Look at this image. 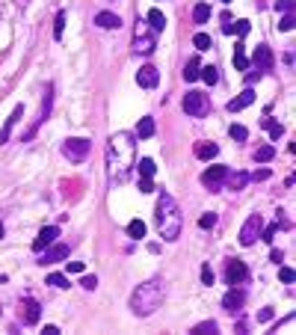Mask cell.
I'll return each instance as SVG.
<instances>
[{"label": "cell", "instance_id": "6da1fadb", "mask_svg": "<svg viewBox=\"0 0 296 335\" xmlns=\"http://www.w3.org/2000/svg\"><path fill=\"white\" fill-rule=\"evenodd\" d=\"M107 160H110V178H113V184H125L130 178L133 160H136V137L128 131L113 134L107 142Z\"/></svg>", "mask_w": 296, "mask_h": 335}, {"label": "cell", "instance_id": "7a4b0ae2", "mask_svg": "<svg viewBox=\"0 0 296 335\" xmlns=\"http://www.w3.org/2000/svg\"><path fill=\"white\" fill-rule=\"evenodd\" d=\"M163 296H166V285L163 279H148L142 285H136V291L130 294V312L136 317H148V315H154L163 303Z\"/></svg>", "mask_w": 296, "mask_h": 335}, {"label": "cell", "instance_id": "3957f363", "mask_svg": "<svg viewBox=\"0 0 296 335\" xmlns=\"http://www.w3.org/2000/svg\"><path fill=\"white\" fill-rule=\"evenodd\" d=\"M157 229H160V237L169 243H175L181 237V229H184L181 208L169 193H160V202H157Z\"/></svg>", "mask_w": 296, "mask_h": 335}, {"label": "cell", "instance_id": "277c9868", "mask_svg": "<svg viewBox=\"0 0 296 335\" xmlns=\"http://www.w3.org/2000/svg\"><path fill=\"white\" fill-rule=\"evenodd\" d=\"M89 152H92V142H89V139H83V137H68V139L62 142V155H65L68 160H74V163L86 160V158H89Z\"/></svg>", "mask_w": 296, "mask_h": 335}, {"label": "cell", "instance_id": "5b68a950", "mask_svg": "<svg viewBox=\"0 0 296 335\" xmlns=\"http://www.w3.org/2000/svg\"><path fill=\"white\" fill-rule=\"evenodd\" d=\"M261 232H264L261 214H249L246 222H243V229H240V246H252L258 237H261Z\"/></svg>", "mask_w": 296, "mask_h": 335}, {"label": "cell", "instance_id": "8992f818", "mask_svg": "<svg viewBox=\"0 0 296 335\" xmlns=\"http://www.w3.org/2000/svg\"><path fill=\"white\" fill-rule=\"evenodd\" d=\"M228 166H210V169H204L202 172V184H204V187L207 190H222V184H225V178H228Z\"/></svg>", "mask_w": 296, "mask_h": 335}, {"label": "cell", "instance_id": "52a82bcc", "mask_svg": "<svg viewBox=\"0 0 296 335\" xmlns=\"http://www.w3.org/2000/svg\"><path fill=\"white\" fill-rule=\"evenodd\" d=\"M246 306V291L243 288H237V285H231V291L222 296V309H225L228 315H237L240 309Z\"/></svg>", "mask_w": 296, "mask_h": 335}, {"label": "cell", "instance_id": "ba28073f", "mask_svg": "<svg viewBox=\"0 0 296 335\" xmlns=\"http://www.w3.org/2000/svg\"><path fill=\"white\" fill-rule=\"evenodd\" d=\"M249 279V267L240 261V258H231V261L225 264V282L228 285H243Z\"/></svg>", "mask_w": 296, "mask_h": 335}, {"label": "cell", "instance_id": "9c48e42d", "mask_svg": "<svg viewBox=\"0 0 296 335\" xmlns=\"http://www.w3.org/2000/svg\"><path fill=\"white\" fill-rule=\"evenodd\" d=\"M207 110V95H202V92H187L184 95V113L187 116H202Z\"/></svg>", "mask_w": 296, "mask_h": 335}, {"label": "cell", "instance_id": "30bf717a", "mask_svg": "<svg viewBox=\"0 0 296 335\" xmlns=\"http://www.w3.org/2000/svg\"><path fill=\"white\" fill-rule=\"evenodd\" d=\"M71 252L68 243H51L48 249H42V264H56V261H65Z\"/></svg>", "mask_w": 296, "mask_h": 335}, {"label": "cell", "instance_id": "8fae6325", "mask_svg": "<svg viewBox=\"0 0 296 335\" xmlns=\"http://www.w3.org/2000/svg\"><path fill=\"white\" fill-rule=\"evenodd\" d=\"M56 237H59V226H45V229L39 232V237L33 240V252H42V249H48L51 243H56Z\"/></svg>", "mask_w": 296, "mask_h": 335}, {"label": "cell", "instance_id": "7c38bea8", "mask_svg": "<svg viewBox=\"0 0 296 335\" xmlns=\"http://www.w3.org/2000/svg\"><path fill=\"white\" fill-rule=\"evenodd\" d=\"M136 83H139L142 89H154V86L160 83V71H157L154 65H142V68L136 71Z\"/></svg>", "mask_w": 296, "mask_h": 335}, {"label": "cell", "instance_id": "4fadbf2b", "mask_svg": "<svg viewBox=\"0 0 296 335\" xmlns=\"http://www.w3.org/2000/svg\"><path fill=\"white\" fill-rule=\"evenodd\" d=\"M51 104H54V86H48V89H45V104H42V110H39V119H36V125L24 134V139H33L36 128H39L42 122H48V116H51Z\"/></svg>", "mask_w": 296, "mask_h": 335}, {"label": "cell", "instance_id": "5bb4252c", "mask_svg": "<svg viewBox=\"0 0 296 335\" xmlns=\"http://www.w3.org/2000/svg\"><path fill=\"white\" fill-rule=\"evenodd\" d=\"M273 62H276V57H273V51L267 45H258L255 48V65H258V71H270Z\"/></svg>", "mask_w": 296, "mask_h": 335}, {"label": "cell", "instance_id": "9a60e30c", "mask_svg": "<svg viewBox=\"0 0 296 335\" xmlns=\"http://www.w3.org/2000/svg\"><path fill=\"white\" fill-rule=\"evenodd\" d=\"M133 51L136 54H142V57H148L154 51V36H148V33H136L133 36Z\"/></svg>", "mask_w": 296, "mask_h": 335}, {"label": "cell", "instance_id": "2e32d148", "mask_svg": "<svg viewBox=\"0 0 296 335\" xmlns=\"http://www.w3.org/2000/svg\"><path fill=\"white\" fill-rule=\"evenodd\" d=\"M249 30H252V24H249L246 18H240V21H231V18L225 15V24H222V33H228V36H231V33H237L240 39H243V36H246Z\"/></svg>", "mask_w": 296, "mask_h": 335}, {"label": "cell", "instance_id": "e0dca14e", "mask_svg": "<svg viewBox=\"0 0 296 335\" xmlns=\"http://www.w3.org/2000/svg\"><path fill=\"white\" fill-rule=\"evenodd\" d=\"M24 116V104H18L15 110H12V116L6 119V125H3V131H0V145H6L9 142V134H12V128H15V122Z\"/></svg>", "mask_w": 296, "mask_h": 335}, {"label": "cell", "instance_id": "ac0fdd59", "mask_svg": "<svg viewBox=\"0 0 296 335\" xmlns=\"http://www.w3.org/2000/svg\"><path fill=\"white\" fill-rule=\"evenodd\" d=\"M95 24H98L101 30H119V27H122V18L113 15V12H98V15H95Z\"/></svg>", "mask_w": 296, "mask_h": 335}, {"label": "cell", "instance_id": "d6986e66", "mask_svg": "<svg viewBox=\"0 0 296 335\" xmlns=\"http://www.w3.org/2000/svg\"><path fill=\"white\" fill-rule=\"evenodd\" d=\"M193 152H196L199 160H213V158L219 155V145H216V142H196Z\"/></svg>", "mask_w": 296, "mask_h": 335}, {"label": "cell", "instance_id": "ffe728a7", "mask_svg": "<svg viewBox=\"0 0 296 335\" xmlns=\"http://www.w3.org/2000/svg\"><path fill=\"white\" fill-rule=\"evenodd\" d=\"M255 101V89H243L237 98H231L228 101V110H231V113H237V110H243V107H249Z\"/></svg>", "mask_w": 296, "mask_h": 335}, {"label": "cell", "instance_id": "44dd1931", "mask_svg": "<svg viewBox=\"0 0 296 335\" xmlns=\"http://www.w3.org/2000/svg\"><path fill=\"white\" fill-rule=\"evenodd\" d=\"M154 119L151 116H145V119H139V125H136V139H148V137H154Z\"/></svg>", "mask_w": 296, "mask_h": 335}, {"label": "cell", "instance_id": "7402d4cb", "mask_svg": "<svg viewBox=\"0 0 296 335\" xmlns=\"http://www.w3.org/2000/svg\"><path fill=\"white\" fill-rule=\"evenodd\" d=\"M225 184H228V190H243L249 184V172H228Z\"/></svg>", "mask_w": 296, "mask_h": 335}, {"label": "cell", "instance_id": "603a6c76", "mask_svg": "<svg viewBox=\"0 0 296 335\" xmlns=\"http://www.w3.org/2000/svg\"><path fill=\"white\" fill-rule=\"evenodd\" d=\"M24 309H27V312H24V320H27V323H36V320H39L42 306L36 303V300H27V303H24Z\"/></svg>", "mask_w": 296, "mask_h": 335}, {"label": "cell", "instance_id": "cb8c5ba5", "mask_svg": "<svg viewBox=\"0 0 296 335\" xmlns=\"http://www.w3.org/2000/svg\"><path fill=\"white\" fill-rule=\"evenodd\" d=\"M199 68H202V62H199V57H193V59H187V68H184V80H199Z\"/></svg>", "mask_w": 296, "mask_h": 335}, {"label": "cell", "instance_id": "d4e9b609", "mask_svg": "<svg viewBox=\"0 0 296 335\" xmlns=\"http://www.w3.org/2000/svg\"><path fill=\"white\" fill-rule=\"evenodd\" d=\"M216 332H219V326H216V320H204V323H196L190 335H216Z\"/></svg>", "mask_w": 296, "mask_h": 335}, {"label": "cell", "instance_id": "484cf974", "mask_svg": "<svg viewBox=\"0 0 296 335\" xmlns=\"http://www.w3.org/2000/svg\"><path fill=\"white\" fill-rule=\"evenodd\" d=\"M148 24H151V30L163 33V27H166V15H163L160 9H151V12H148Z\"/></svg>", "mask_w": 296, "mask_h": 335}, {"label": "cell", "instance_id": "4316f807", "mask_svg": "<svg viewBox=\"0 0 296 335\" xmlns=\"http://www.w3.org/2000/svg\"><path fill=\"white\" fill-rule=\"evenodd\" d=\"M234 68H237V71H246V68H249V59H246L243 42H237V48H234Z\"/></svg>", "mask_w": 296, "mask_h": 335}, {"label": "cell", "instance_id": "83f0119b", "mask_svg": "<svg viewBox=\"0 0 296 335\" xmlns=\"http://www.w3.org/2000/svg\"><path fill=\"white\" fill-rule=\"evenodd\" d=\"M136 169H139V175H142V178H151V175H154V172H157V163H154V160H151V158H142V160H139V166H136Z\"/></svg>", "mask_w": 296, "mask_h": 335}, {"label": "cell", "instance_id": "f1b7e54d", "mask_svg": "<svg viewBox=\"0 0 296 335\" xmlns=\"http://www.w3.org/2000/svg\"><path fill=\"white\" fill-rule=\"evenodd\" d=\"M199 78H202L207 86H213V83L219 80V74H216V68H213V65H204V68H199Z\"/></svg>", "mask_w": 296, "mask_h": 335}, {"label": "cell", "instance_id": "f546056e", "mask_svg": "<svg viewBox=\"0 0 296 335\" xmlns=\"http://www.w3.org/2000/svg\"><path fill=\"white\" fill-rule=\"evenodd\" d=\"M128 235L136 237V240L145 237V222H142V219H130V222H128Z\"/></svg>", "mask_w": 296, "mask_h": 335}, {"label": "cell", "instance_id": "4dcf8cb0", "mask_svg": "<svg viewBox=\"0 0 296 335\" xmlns=\"http://www.w3.org/2000/svg\"><path fill=\"white\" fill-rule=\"evenodd\" d=\"M207 18H210V6H207V3H199V6L193 9V21H196V24H207Z\"/></svg>", "mask_w": 296, "mask_h": 335}, {"label": "cell", "instance_id": "1f68e13d", "mask_svg": "<svg viewBox=\"0 0 296 335\" xmlns=\"http://www.w3.org/2000/svg\"><path fill=\"white\" fill-rule=\"evenodd\" d=\"M273 155H276L273 145H261V148L255 152V160H258V163H267V160H273Z\"/></svg>", "mask_w": 296, "mask_h": 335}, {"label": "cell", "instance_id": "d6a6232c", "mask_svg": "<svg viewBox=\"0 0 296 335\" xmlns=\"http://www.w3.org/2000/svg\"><path fill=\"white\" fill-rule=\"evenodd\" d=\"M193 45H196L199 51H207V48L213 45V39H210L207 33H196V39H193Z\"/></svg>", "mask_w": 296, "mask_h": 335}, {"label": "cell", "instance_id": "836d02e7", "mask_svg": "<svg viewBox=\"0 0 296 335\" xmlns=\"http://www.w3.org/2000/svg\"><path fill=\"white\" fill-rule=\"evenodd\" d=\"M278 229H281V226H278V219H276V222H273V226H267V229L261 232V240H267V243H273V240H276V235H278Z\"/></svg>", "mask_w": 296, "mask_h": 335}, {"label": "cell", "instance_id": "e575fe53", "mask_svg": "<svg viewBox=\"0 0 296 335\" xmlns=\"http://www.w3.org/2000/svg\"><path fill=\"white\" fill-rule=\"evenodd\" d=\"M261 125H264V128H270V134H273V139H278V137L284 134V128H281L278 122H273V119H264Z\"/></svg>", "mask_w": 296, "mask_h": 335}, {"label": "cell", "instance_id": "d590c367", "mask_svg": "<svg viewBox=\"0 0 296 335\" xmlns=\"http://www.w3.org/2000/svg\"><path fill=\"white\" fill-rule=\"evenodd\" d=\"M48 285H51V288H68V279H65L62 273H51V276H48Z\"/></svg>", "mask_w": 296, "mask_h": 335}, {"label": "cell", "instance_id": "8d00e7d4", "mask_svg": "<svg viewBox=\"0 0 296 335\" xmlns=\"http://www.w3.org/2000/svg\"><path fill=\"white\" fill-rule=\"evenodd\" d=\"M62 30H65V12H56V21H54V36L62 39Z\"/></svg>", "mask_w": 296, "mask_h": 335}, {"label": "cell", "instance_id": "74e56055", "mask_svg": "<svg viewBox=\"0 0 296 335\" xmlns=\"http://www.w3.org/2000/svg\"><path fill=\"white\" fill-rule=\"evenodd\" d=\"M199 226H202V229H213V226H216V214H210V211H207V214H202Z\"/></svg>", "mask_w": 296, "mask_h": 335}, {"label": "cell", "instance_id": "f35d334b", "mask_svg": "<svg viewBox=\"0 0 296 335\" xmlns=\"http://www.w3.org/2000/svg\"><path fill=\"white\" fill-rule=\"evenodd\" d=\"M278 30H281V33H290V30H293V15H290V12H284V18L278 21Z\"/></svg>", "mask_w": 296, "mask_h": 335}, {"label": "cell", "instance_id": "ab89813d", "mask_svg": "<svg viewBox=\"0 0 296 335\" xmlns=\"http://www.w3.org/2000/svg\"><path fill=\"white\" fill-rule=\"evenodd\" d=\"M231 137H234V139H237V142H243V139H246V137H249V131H246V128H243V125H231Z\"/></svg>", "mask_w": 296, "mask_h": 335}, {"label": "cell", "instance_id": "60d3db41", "mask_svg": "<svg viewBox=\"0 0 296 335\" xmlns=\"http://www.w3.org/2000/svg\"><path fill=\"white\" fill-rule=\"evenodd\" d=\"M278 279H281L284 285H293V270H290V267H278Z\"/></svg>", "mask_w": 296, "mask_h": 335}, {"label": "cell", "instance_id": "b9f144b4", "mask_svg": "<svg viewBox=\"0 0 296 335\" xmlns=\"http://www.w3.org/2000/svg\"><path fill=\"white\" fill-rule=\"evenodd\" d=\"M80 285H83L86 291H95V288H98V276H92V273H89V276H83V279H80Z\"/></svg>", "mask_w": 296, "mask_h": 335}, {"label": "cell", "instance_id": "7bdbcfd3", "mask_svg": "<svg viewBox=\"0 0 296 335\" xmlns=\"http://www.w3.org/2000/svg\"><path fill=\"white\" fill-rule=\"evenodd\" d=\"M276 317V312L273 309H261V312H258V320H261V323H270Z\"/></svg>", "mask_w": 296, "mask_h": 335}, {"label": "cell", "instance_id": "ee69618b", "mask_svg": "<svg viewBox=\"0 0 296 335\" xmlns=\"http://www.w3.org/2000/svg\"><path fill=\"white\" fill-rule=\"evenodd\" d=\"M276 9L278 12H293V0H276Z\"/></svg>", "mask_w": 296, "mask_h": 335}, {"label": "cell", "instance_id": "f6af8a7d", "mask_svg": "<svg viewBox=\"0 0 296 335\" xmlns=\"http://www.w3.org/2000/svg\"><path fill=\"white\" fill-rule=\"evenodd\" d=\"M202 282H204V285H213V270H210L207 264L202 267Z\"/></svg>", "mask_w": 296, "mask_h": 335}, {"label": "cell", "instance_id": "bcb514c9", "mask_svg": "<svg viewBox=\"0 0 296 335\" xmlns=\"http://www.w3.org/2000/svg\"><path fill=\"white\" fill-rule=\"evenodd\" d=\"M264 178H270V169H258L249 175V181H264Z\"/></svg>", "mask_w": 296, "mask_h": 335}, {"label": "cell", "instance_id": "7dc6e473", "mask_svg": "<svg viewBox=\"0 0 296 335\" xmlns=\"http://www.w3.org/2000/svg\"><path fill=\"white\" fill-rule=\"evenodd\" d=\"M65 270H68V273H83V261H68Z\"/></svg>", "mask_w": 296, "mask_h": 335}, {"label": "cell", "instance_id": "c3c4849f", "mask_svg": "<svg viewBox=\"0 0 296 335\" xmlns=\"http://www.w3.org/2000/svg\"><path fill=\"white\" fill-rule=\"evenodd\" d=\"M139 190H142V193H151V190H154L151 178H142V181H139Z\"/></svg>", "mask_w": 296, "mask_h": 335}, {"label": "cell", "instance_id": "681fc988", "mask_svg": "<svg viewBox=\"0 0 296 335\" xmlns=\"http://www.w3.org/2000/svg\"><path fill=\"white\" fill-rule=\"evenodd\" d=\"M281 258H284V255H281V249H273V252H270V261H276V264H281Z\"/></svg>", "mask_w": 296, "mask_h": 335}, {"label": "cell", "instance_id": "f907efd6", "mask_svg": "<svg viewBox=\"0 0 296 335\" xmlns=\"http://www.w3.org/2000/svg\"><path fill=\"white\" fill-rule=\"evenodd\" d=\"M42 332H45V335H59V329H56L54 323H48V326H42Z\"/></svg>", "mask_w": 296, "mask_h": 335}, {"label": "cell", "instance_id": "816d5d0a", "mask_svg": "<svg viewBox=\"0 0 296 335\" xmlns=\"http://www.w3.org/2000/svg\"><path fill=\"white\" fill-rule=\"evenodd\" d=\"M0 240H3V222H0Z\"/></svg>", "mask_w": 296, "mask_h": 335}, {"label": "cell", "instance_id": "f5cc1de1", "mask_svg": "<svg viewBox=\"0 0 296 335\" xmlns=\"http://www.w3.org/2000/svg\"><path fill=\"white\" fill-rule=\"evenodd\" d=\"M222 3H231V0H222Z\"/></svg>", "mask_w": 296, "mask_h": 335}]
</instances>
